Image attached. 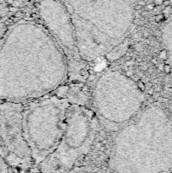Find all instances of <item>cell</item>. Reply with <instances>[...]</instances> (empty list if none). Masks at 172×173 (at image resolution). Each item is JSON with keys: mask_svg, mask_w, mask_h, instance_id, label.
<instances>
[{"mask_svg": "<svg viewBox=\"0 0 172 173\" xmlns=\"http://www.w3.org/2000/svg\"><path fill=\"white\" fill-rule=\"evenodd\" d=\"M70 14L82 59L105 56L129 35L134 22L132 0H62Z\"/></svg>", "mask_w": 172, "mask_h": 173, "instance_id": "cell-3", "label": "cell"}, {"mask_svg": "<svg viewBox=\"0 0 172 173\" xmlns=\"http://www.w3.org/2000/svg\"><path fill=\"white\" fill-rule=\"evenodd\" d=\"M110 165L113 173H170L172 122L165 110L144 107L117 130Z\"/></svg>", "mask_w": 172, "mask_h": 173, "instance_id": "cell-2", "label": "cell"}, {"mask_svg": "<svg viewBox=\"0 0 172 173\" xmlns=\"http://www.w3.org/2000/svg\"><path fill=\"white\" fill-rule=\"evenodd\" d=\"M38 14L42 25L52 35L67 57L69 75L81 72L84 66L70 14L62 0H39Z\"/></svg>", "mask_w": 172, "mask_h": 173, "instance_id": "cell-7", "label": "cell"}, {"mask_svg": "<svg viewBox=\"0 0 172 173\" xmlns=\"http://www.w3.org/2000/svg\"><path fill=\"white\" fill-rule=\"evenodd\" d=\"M1 94L17 101L37 99L69 76L67 57L42 25L20 21L9 34L2 53Z\"/></svg>", "mask_w": 172, "mask_h": 173, "instance_id": "cell-1", "label": "cell"}, {"mask_svg": "<svg viewBox=\"0 0 172 173\" xmlns=\"http://www.w3.org/2000/svg\"><path fill=\"white\" fill-rule=\"evenodd\" d=\"M94 111L79 105H70L66 126L56 149L42 164V173H66L94 143L97 131Z\"/></svg>", "mask_w": 172, "mask_h": 173, "instance_id": "cell-6", "label": "cell"}, {"mask_svg": "<svg viewBox=\"0 0 172 173\" xmlns=\"http://www.w3.org/2000/svg\"><path fill=\"white\" fill-rule=\"evenodd\" d=\"M92 95L95 116L109 130H119L144 109V92L129 76L116 69L99 76Z\"/></svg>", "mask_w": 172, "mask_h": 173, "instance_id": "cell-4", "label": "cell"}, {"mask_svg": "<svg viewBox=\"0 0 172 173\" xmlns=\"http://www.w3.org/2000/svg\"><path fill=\"white\" fill-rule=\"evenodd\" d=\"M69 106L68 100L52 96L36 101L23 111L24 135L35 162H43L57 147Z\"/></svg>", "mask_w": 172, "mask_h": 173, "instance_id": "cell-5", "label": "cell"}, {"mask_svg": "<svg viewBox=\"0 0 172 173\" xmlns=\"http://www.w3.org/2000/svg\"><path fill=\"white\" fill-rule=\"evenodd\" d=\"M66 173H113L107 171L105 170L102 169H97V168H83V169L75 170V171H68Z\"/></svg>", "mask_w": 172, "mask_h": 173, "instance_id": "cell-9", "label": "cell"}, {"mask_svg": "<svg viewBox=\"0 0 172 173\" xmlns=\"http://www.w3.org/2000/svg\"><path fill=\"white\" fill-rule=\"evenodd\" d=\"M162 40L167 50V55L170 61V68L172 75V20L165 24L162 30Z\"/></svg>", "mask_w": 172, "mask_h": 173, "instance_id": "cell-8", "label": "cell"}]
</instances>
